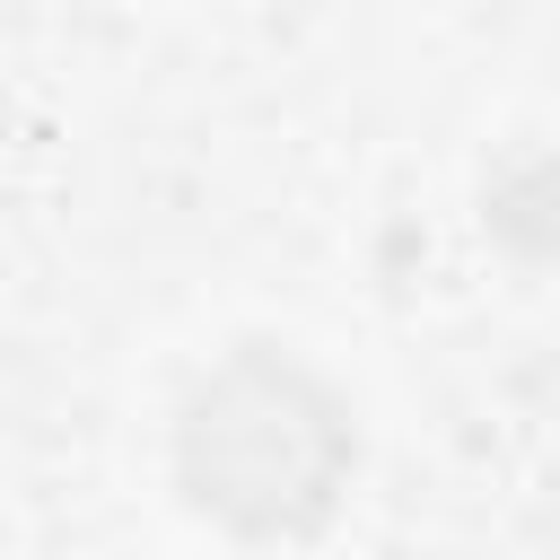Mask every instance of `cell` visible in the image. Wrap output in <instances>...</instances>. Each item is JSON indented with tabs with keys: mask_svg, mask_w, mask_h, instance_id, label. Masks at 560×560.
Listing matches in <instances>:
<instances>
[{
	"mask_svg": "<svg viewBox=\"0 0 560 560\" xmlns=\"http://www.w3.org/2000/svg\"><path fill=\"white\" fill-rule=\"evenodd\" d=\"M184 499L228 534H315L350 472L341 402L289 359L219 368L175 429Z\"/></svg>",
	"mask_w": 560,
	"mask_h": 560,
	"instance_id": "obj_1",
	"label": "cell"
}]
</instances>
